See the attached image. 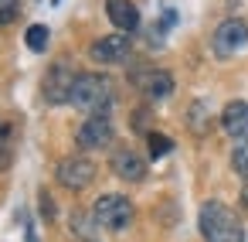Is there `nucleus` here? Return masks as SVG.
I'll return each instance as SVG.
<instances>
[{"mask_svg": "<svg viewBox=\"0 0 248 242\" xmlns=\"http://www.w3.org/2000/svg\"><path fill=\"white\" fill-rule=\"evenodd\" d=\"M106 14L119 28V35H133L140 28V11H136V4H129V0H106Z\"/></svg>", "mask_w": 248, "mask_h": 242, "instance_id": "obj_12", "label": "nucleus"}, {"mask_svg": "<svg viewBox=\"0 0 248 242\" xmlns=\"http://www.w3.org/2000/svg\"><path fill=\"white\" fill-rule=\"evenodd\" d=\"M112 82L106 79V75H99V72H82V75H75V86H72V106L75 109H85L89 116H95V113H109V106H112Z\"/></svg>", "mask_w": 248, "mask_h": 242, "instance_id": "obj_2", "label": "nucleus"}, {"mask_svg": "<svg viewBox=\"0 0 248 242\" xmlns=\"http://www.w3.org/2000/svg\"><path fill=\"white\" fill-rule=\"evenodd\" d=\"M72 86H75V72H72L65 62H55V65L45 72L41 96H45V103L62 106V103H68V99H72Z\"/></svg>", "mask_w": 248, "mask_h": 242, "instance_id": "obj_5", "label": "nucleus"}, {"mask_svg": "<svg viewBox=\"0 0 248 242\" xmlns=\"http://www.w3.org/2000/svg\"><path fill=\"white\" fill-rule=\"evenodd\" d=\"M146 143H150V157H153V160H160V157H167V154L173 150V140L163 137V133H153V130L146 133Z\"/></svg>", "mask_w": 248, "mask_h": 242, "instance_id": "obj_16", "label": "nucleus"}, {"mask_svg": "<svg viewBox=\"0 0 248 242\" xmlns=\"http://www.w3.org/2000/svg\"><path fill=\"white\" fill-rule=\"evenodd\" d=\"M41 215H45V218H51V215H55V205H51L48 191H41Z\"/></svg>", "mask_w": 248, "mask_h": 242, "instance_id": "obj_20", "label": "nucleus"}, {"mask_svg": "<svg viewBox=\"0 0 248 242\" xmlns=\"http://www.w3.org/2000/svg\"><path fill=\"white\" fill-rule=\"evenodd\" d=\"M21 14V0H0V24H11Z\"/></svg>", "mask_w": 248, "mask_h": 242, "instance_id": "obj_19", "label": "nucleus"}, {"mask_svg": "<svg viewBox=\"0 0 248 242\" xmlns=\"http://www.w3.org/2000/svg\"><path fill=\"white\" fill-rule=\"evenodd\" d=\"M211 126H214V116H211L207 103H204V99L190 103V109H187V130H190L194 137H207Z\"/></svg>", "mask_w": 248, "mask_h": 242, "instance_id": "obj_13", "label": "nucleus"}, {"mask_svg": "<svg viewBox=\"0 0 248 242\" xmlns=\"http://www.w3.org/2000/svg\"><path fill=\"white\" fill-rule=\"evenodd\" d=\"M231 167H234L238 177L248 181V143H238V147H234V154H231Z\"/></svg>", "mask_w": 248, "mask_h": 242, "instance_id": "obj_18", "label": "nucleus"}, {"mask_svg": "<svg viewBox=\"0 0 248 242\" xmlns=\"http://www.w3.org/2000/svg\"><path fill=\"white\" fill-rule=\"evenodd\" d=\"M245 45H248V24H245L241 17L221 21V24L214 28V35H211V52H214L217 58H231V55H238Z\"/></svg>", "mask_w": 248, "mask_h": 242, "instance_id": "obj_4", "label": "nucleus"}, {"mask_svg": "<svg viewBox=\"0 0 248 242\" xmlns=\"http://www.w3.org/2000/svg\"><path fill=\"white\" fill-rule=\"evenodd\" d=\"M92 215H95V222H99L102 228L123 232V228L133 222V201H129L126 194H102V198L95 201Z\"/></svg>", "mask_w": 248, "mask_h": 242, "instance_id": "obj_3", "label": "nucleus"}, {"mask_svg": "<svg viewBox=\"0 0 248 242\" xmlns=\"http://www.w3.org/2000/svg\"><path fill=\"white\" fill-rule=\"evenodd\" d=\"M129 52H133V41H129L126 35L99 38V41L89 48L92 62H99V65H119V62H126V58H129Z\"/></svg>", "mask_w": 248, "mask_h": 242, "instance_id": "obj_7", "label": "nucleus"}, {"mask_svg": "<svg viewBox=\"0 0 248 242\" xmlns=\"http://www.w3.org/2000/svg\"><path fill=\"white\" fill-rule=\"evenodd\" d=\"M133 86L146 96V99H167L173 92V75L163 69H140L133 75Z\"/></svg>", "mask_w": 248, "mask_h": 242, "instance_id": "obj_8", "label": "nucleus"}, {"mask_svg": "<svg viewBox=\"0 0 248 242\" xmlns=\"http://www.w3.org/2000/svg\"><path fill=\"white\" fill-rule=\"evenodd\" d=\"M106 143H112V120H109V113H95L78 126V147L95 150Z\"/></svg>", "mask_w": 248, "mask_h": 242, "instance_id": "obj_9", "label": "nucleus"}, {"mask_svg": "<svg viewBox=\"0 0 248 242\" xmlns=\"http://www.w3.org/2000/svg\"><path fill=\"white\" fill-rule=\"evenodd\" d=\"M28 242H38V235H34V228H28Z\"/></svg>", "mask_w": 248, "mask_h": 242, "instance_id": "obj_21", "label": "nucleus"}, {"mask_svg": "<svg viewBox=\"0 0 248 242\" xmlns=\"http://www.w3.org/2000/svg\"><path fill=\"white\" fill-rule=\"evenodd\" d=\"M48 38H51V31H48L45 24H31L28 35H24V41H28L31 52H45V48H48Z\"/></svg>", "mask_w": 248, "mask_h": 242, "instance_id": "obj_15", "label": "nucleus"}, {"mask_svg": "<svg viewBox=\"0 0 248 242\" xmlns=\"http://www.w3.org/2000/svg\"><path fill=\"white\" fill-rule=\"evenodd\" d=\"M14 160V147H11V130L0 123V171H7Z\"/></svg>", "mask_w": 248, "mask_h": 242, "instance_id": "obj_17", "label": "nucleus"}, {"mask_svg": "<svg viewBox=\"0 0 248 242\" xmlns=\"http://www.w3.org/2000/svg\"><path fill=\"white\" fill-rule=\"evenodd\" d=\"M112 174L123 177V181H129V184H140V181L146 177V160H143L133 147H119V150L112 154Z\"/></svg>", "mask_w": 248, "mask_h": 242, "instance_id": "obj_10", "label": "nucleus"}, {"mask_svg": "<svg viewBox=\"0 0 248 242\" xmlns=\"http://www.w3.org/2000/svg\"><path fill=\"white\" fill-rule=\"evenodd\" d=\"M197 225H201L204 242H245V225L224 201H214V198L204 201L201 215H197Z\"/></svg>", "mask_w": 248, "mask_h": 242, "instance_id": "obj_1", "label": "nucleus"}, {"mask_svg": "<svg viewBox=\"0 0 248 242\" xmlns=\"http://www.w3.org/2000/svg\"><path fill=\"white\" fill-rule=\"evenodd\" d=\"M95 215H85V211H72V232L82 239V242H99V232H95Z\"/></svg>", "mask_w": 248, "mask_h": 242, "instance_id": "obj_14", "label": "nucleus"}, {"mask_svg": "<svg viewBox=\"0 0 248 242\" xmlns=\"http://www.w3.org/2000/svg\"><path fill=\"white\" fill-rule=\"evenodd\" d=\"M221 126L234 143H248V103L245 99L228 103L224 113H221Z\"/></svg>", "mask_w": 248, "mask_h": 242, "instance_id": "obj_11", "label": "nucleus"}, {"mask_svg": "<svg viewBox=\"0 0 248 242\" xmlns=\"http://www.w3.org/2000/svg\"><path fill=\"white\" fill-rule=\"evenodd\" d=\"M58 184L62 188H68V191H82V188H89L92 181H95V164L89 160V157H65L62 164H58Z\"/></svg>", "mask_w": 248, "mask_h": 242, "instance_id": "obj_6", "label": "nucleus"}]
</instances>
